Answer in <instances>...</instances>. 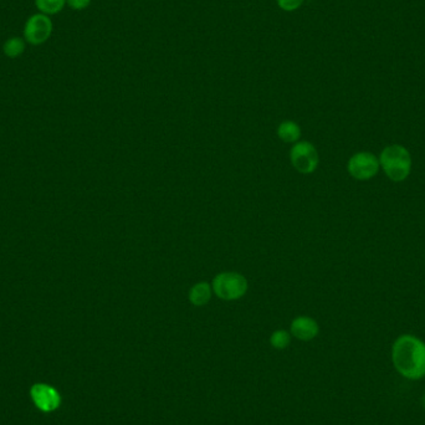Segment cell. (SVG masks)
I'll list each match as a JSON object with an SVG mask.
<instances>
[{
	"label": "cell",
	"mask_w": 425,
	"mask_h": 425,
	"mask_svg": "<svg viewBox=\"0 0 425 425\" xmlns=\"http://www.w3.org/2000/svg\"><path fill=\"white\" fill-rule=\"evenodd\" d=\"M66 4L74 10H84L91 4V0H66Z\"/></svg>",
	"instance_id": "9a60e30c"
},
{
	"label": "cell",
	"mask_w": 425,
	"mask_h": 425,
	"mask_svg": "<svg viewBox=\"0 0 425 425\" xmlns=\"http://www.w3.org/2000/svg\"><path fill=\"white\" fill-rule=\"evenodd\" d=\"M54 25L49 15L41 12L32 14L24 25V40L31 45H41L49 40Z\"/></svg>",
	"instance_id": "277c9868"
},
{
	"label": "cell",
	"mask_w": 425,
	"mask_h": 425,
	"mask_svg": "<svg viewBox=\"0 0 425 425\" xmlns=\"http://www.w3.org/2000/svg\"><path fill=\"white\" fill-rule=\"evenodd\" d=\"M290 160L297 172L310 174L316 171L319 166V153L310 142L302 141L295 143L290 152Z\"/></svg>",
	"instance_id": "5b68a950"
},
{
	"label": "cell",
	"mask_w": 425,
	"mask_h": 425,
	"mask_svg": "<svg viewBox=\"0 0 425 425\" xmlns=\"http://www.w3.org/2000/svg\"><path fill=\"white\" fill-rule=\"evenodd\" d=\"M278 6L285 12H294L303 4V0H276Z\"/></svg>",
	"instance_id": "5bb4252c"
},
{
	"label": "cell",
	"mask_w": 425,
	"mask_h": 425,
	"mask_svg": "<svg viewBox=\"0 0 425 425\" xmlns=\"http://www.w3.org/2000/svg\"><path fill=\"white\" fill-rule=\"evenodd\" d=\"M31 398L35 406L44 412L55 410L60 406V395L57 390L46 384H35L31 388Z\"/></svg>",
	"instance_id": "52a82bcc"
},
{
	"label": "cell",
	"mask_w": 425,
	"mask_h": 425,
	"mask_svg": "<svg viewBox=\"0 0 425 425\" xmlns=\"http://www.w3.org/2000/svg\"><path fill=\"white\" fill-rule=\"evenodd\" d=\"M319 331H320V327L317 325V322L308 316L296 317L291 323L292 336L300 341L314 339L319 334Z\"/></svg>",
	"instance_id": "ba28073f"
},
{
	"label": "cell",
	"mask_w": 425,
	"mask_h": 425,
	"mask_svg": "<svg viewBox=\"0 0 425 425\" xmlns=\"http://www.w3.org/2000/svg\"><path fill=\"white\" fill-rule=\"evenodd\" d=\"M213 287L208 283H198L189 290V301L194 306H204L211 299Z\"/></svg>",
	"instance_id": "9c48e42d"
},
{
	"label": "cell",
	"mask_w": 425,
	"mask_h": 425,
	"mask_svg": "<svg viewBox=\"0 0 425 425\" xmlns=\"http://www.w3.org/2000/svg\"><path fill=\"white\" fill-rule=\"evenodd\" d=\"M379 164L390 180L399 183L410 174L412 158L407 148L401 144H392L383 149Z\"/></svg>",
	"instance_id": "7a4b0ae2"
},
{
	"label": "cell",
	"mask_w": 425,
	"mask_h": 425,
	"mask_svg": "<svg viewBox=\"0 0 425 425\" xmlns=\"http://www.w3.org/2000/svg\"><path fill=\"white\" fill-rule=\"evenodd\" d=\"M211 287L219 299L234 301L247 294V281L238 272H222L214 278Z\"/></svg>",
	"instance_id": "3957f363"
},
{
	"label": "cell",
	"mask_w": 425,
	"mask_h": 425,
	"mask_svg": "<svg viewBox=\"0 0 425 425\" xmlns=\"http://www.w3.org/2000/svg\"><path fill=\"white\" fill-rule=\"evenodd\" d=\"M379 160L370 152H359L353 154L348 160V173L357 180H368L373 178L379 171Z\"/></svg>",
	"instance_id": "8992f818"
},
{
	"label": "cell",
	"mask_w": 425,
	"mask_h": 425,
	"mask_svg": "<svg viewBox=\"0 0 425 425\" xmlns=\"http://www.w3.org/2000/svg\"><path fill=\"white\" fill-rule=\"evenodd\" d=\"M66 0H35V6L39 12L45 15H54L62 12Z\"/></svg>",
	"instance_id": "7c38bea8"
},
{
	"label": "cell",
	"mask_w": 425,
	"mask_h": 425,
	"mask_svg": "<svg viewBox=\"0 0 425 425\" xmlns=\"http://www.w3.org/2000/svg\"><path fill=\"white\" fill-rule=\"evenodd\" d=\"M278 136L286 143H295L301 136V129L292 121H283L278 127Z\"/></svg>",
	"instance_id": "30bf717a"
},
{
	"label": "cell",
	"mask_w": 425,
	"mask_h": 425,
	"mask_svg": "<svg viewBox=\"0 0 425 425\" xmlns=\"http://www.w3.org/2000/svg\"><path fill=\"white\" fill-rule=\"evenodd\" d=\"M392 361L401 376L418 381L425 377V343L413 334H403L392 347Z\"/></svg>",
	"instance_id": "6da1fadb"
},
{
	"label": "cell",
	"mask_w": 425,
	"mask_h": 425,
	"mask_svg": "<svg viewBox=\"0 0 425 425\" xmlns=\"http://www.w3.org/2000/svg\"><path fill=\"white\" fill-rule=\"evenodd\" d=\"M422 402H423V406H424V408H425V395H423V401Z\"/></svg>",
	"instance_id": "2e32d148"
},
{
	"label": "cell",
	"mask_w": 425,
	"mask_h": 425,
	"mask_svg": "<svg viewBox=\"0 0 425 425\" xmlns=\"http://www.w3.org/2000/svg\"><path fill=\"white\" fill-rule=\"evenodd\" d=\"M25 43L26 41H25L24 37H9V39H6V43L3 45V53L10 59L19 57L21 54H24L25 48H26Z\"/></svg>",
	"instance_id": "8fae6325"
},
{
	"label": "cell",
	"mask_w": 425,
	"mask_h": 425,
	"mask_svg": "<svg viewBox=\"0 0 425 425\" xmlns=\"http://www.w3.org/2000/svg\"><path fill=\"white\" fill-rule=\"evenodd\" d=\"M290 342H291V336L289 332L283 330L275 331L270 337V343L276 350H285L290 345Z\"/></svg>",
	"instance_id": "4fadbf2b"
}]
</instances>
